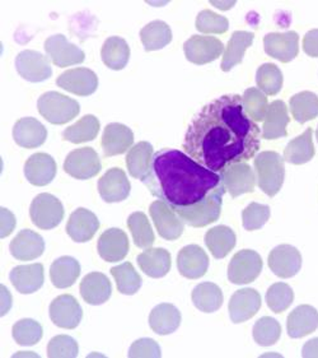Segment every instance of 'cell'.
<instances>
[{
    "label": "cell",
    "instance_id": "6da1fadb",
    "mask_svg": "<svg viewBox=\"0 0 318 358\" xmlns=\"http://www.w3.org/2000/svg\"><path fill=\"white\" fill-rule=\"evenodd\" d=\"M261 136V128L247 115L242 96L225 94L194 116L183 150L197 164L220 175L229 166L252 159L260 150Z\"/></svg>",
    "mask_w": 318,
    "mask_h": 358
},
{
    "label": "cell",
    "instance_id": "7a4b0ae2",
    "mask_svg": "<svg viewBox=\"0 0 318 358\" xmlns=\"http://www.w3.org/2000/svg\"><path fill=\"white\" fill-rule=\"evenodd\" d=\"M142 182L188 226L205 227L220 217L225 193L222 176L183 152H156Z\"/></svg>",
    "mask_w": 318,
    "mask_h": 358
},
{
    "label": "cell",
    "instance_id": "3957f363",
    "mask_svg": "<svg viewBox=\"0 0 318 358\" xmlns=\"http://www.w3.org/2000/svg\"><path fill=\"white\" fill-rule=\"evenodd\" d=\"M255 171L259 187L268 196H275L280 192L285 178L284 158L276 152H261L255 158Z\"/></svg>",
    "mask_w": 318,
    "mask_h": 358
},
{
    "label": "cell",
    "instance_id": "277c9868",
    "mask_svg": "<svg viewBox=\"0 0 318 358\" xmlns=\"http://www.w3.org/2000/svg\"><path fill=\"white\" fill-rule=\"evenodd\" d=\"M37 108L41 116L55 125L72 122L80 114V103L59 92H46L37 101Z\"/></svg>",
    "mask_w": 318,
    "mask_h": 358
},
{
    "label": "cell",
    "instance_id": "5b68a950",
    "mask_svg": "<svg viewBox=\"0 0 318 358\" xmlns=\"http://www.w3.org/2000/svg\"><path fill=\"white\" fill-rule=\"evenodd\" d=\"M64 207L56 196L49 193L40 194L31 203L29 215L38 229L58 227L64 218Z\"/></svg>",
    "mask_w": 318,
    "mask_h": 358
},
{
    "label": "cell",
    "instance_id": "8992f818",
    "mask_svg": "<svg viewBox=\"0 0 318 358\" xmlns=\"http://www.w3.org/2000/svg\"><path fill=\"white\" fill-rule=\"evenodd\" d=\"M261 271L260 254L253 250H241L232 258L228 266V280L233 285H248L257 280Z\"/></svg>",
    "mask_w": 318,
    "mask_h": 358
},
{
    "label": "cell",
    "instance_id": "52a82bcc",
    "mask_svg": "<svg viewBox=\"0 0 318 358\" xmlns=\"http://www.w3.org/2000/svg\"><path fill=\"white\" fill-rule=\"evenodd\" d=\"M64 171L74 179H92L101 171V161L98 153L91 147L74 150L66 157Z\"/></svg>",
    "mask_w": 318,
    "mask_h": 358
},
{
    "label": "cell",
    "instance_id": "ba28073f",
    "mask_svg": "<svg viewBox=\"0 0 318 358\" xmlns=\"http://www.w3.org/2000/svg\"><path fill=\"white\" fill-rule=\"evenodd\" d=\"M225 45L217 37L194 35L183 43V52L190 63L204 65L217 60L223 54Z\"/></svg>",
    "mask_w": 318,
    "mask_h": 358
},
{
    "label": "cell",
    "instance_id": "9c48e42d",
    "mask_svg": "<svg viewBox=\"0 0 318 358\" xmlns=\"http://www.w3.org/2000/svg\"><path fill=\"white\" fill-rule=\"evenodd\" d=\"M17 72L23 79L38 83L49 79L52 74L50 59L35 50H24L15 57Z\"/></svg>",
    "mask_w": 318,
    "mask_h": 358
},
{
    "label": "cell",
    "instance_id": "30bf717a",
    "mask_svg": "<svg viewBox=\"0 0 318 358\" xmlns=\"http://www.w3.org/2000/svg\"><path fill=\"white\" fill-rule=\"evenodd\" d=\"M264 49L268 57L290 63L299 52V36L294 31L271 32L264 37Z\"/></svg>",
    "mask_w": 318,
    "mask_h": 358
},
{
    "label": "cell",
    "instance_id": "8fae6325",
    "mask_svg": "<svg viewBox=\"0 0 318 358\" xmlns=\"http://www.w3.org/2000/svg\"><path fill=\"white\" fill-rule=\"evenodd\" d=\"M45 50L51 62L56 66L66 68L82 64L86 59L84 51L68 41L64 35H54L45 41Z\"/></svg>",
    "mask_w": 318,
    "mask_h": 358
},
{
    "label": "cell",
    "instance_id": "7c38bea8",
    "mask_svg": "<svg viewBox=\"0 0 318 358\" xmlns=\"http://www.w3.org/2000/svg\"><path fill=\"white\" fill-rule=\"evenodd\" d=\"M51 322L63 329H75L83 317V310L80 302L72 294H61L51 302Z\"/></svg>",
    "mask_w": 318,
    "mask_h": 358
},
{
    "label": "cell",
    "instance_id": "4fadbf2b",
    "mask_svg": "<svg viewBox=\"0 0 318 358\" xmlns=\"http://www.w3.org/2000/svg\"><path fill=\"white\" fill-rule=\"evenodd\" d=\"M268 266L275 275L280 278H292L302 268V255L292 245H279L268 255Z\"/></svg>",
    "mask_w": 318,
    "mask_h": 358
},
{
    "label": "cell",
    "instance_id": "5bb4252c",
    "mask_svg": "<svg viewBox=\"0 0 318 358\" xmlns=\"http://www.w3.org/2000/svg\"><path fill=\"white\" fill-rule=\"evenodd\" d=\"M149 213L152 217L156 229L158 231L159 236L163 237L168 241H174L181 236L185 223L179 218L171 208L163 201H157L151 204Z\"/></svg>",
    "mask_w": 318,
    "mask_h": 358
},
{
    "label": "cell",
    "instance_id": "9a60e30c",
    "mask_svg": "<svg viewBox=\"0 0 318 358\" xmlns=\"http://www.w3.org/2000/svg\"><path fill=\"white\" fill-rule=\"evenodd\" d=\"M56 85L70 94L77 96H91L98 87L97 74L88 68H74L61 73L56 79Z\"/></svg>",
    "mask_w": 318,
    "mask_h": 358
},
{
    "label": "cell",
    "instance_id": "2e32d148",
    "mask_svg": "<svg viewBox=\"0 0 318 358\" xmlns=\"http://www.w3.org/2000/svg\"><path fill=\"white\" fill-rule=\"evenodd\" d=\"M225 190L231 194L232 198H237L239 195L252 193L256 185V175L252 167L247 162L232 165L220 173Z\"/></svg>",
    "mask_w": 318,
    "mask_h": 358
},
{
    "label": "cell",
    "instance_id": "e0dca14e",
    "mask_svg": "<svg viewBox=\"0 0 318 358\" xmlns=\"http://www.w3.org/2000/svg\"><path fill=\"white\" fill-rule=\"evenodd\" d=\"M177 268L182 277L197 280L208 272L209 258L199 245H188L179 252Z\"/></svg>",
    "mask_w": 318,
    "mask_h": 358
},
{
    "label": "cell",
    "instance_id": "ac0fdd59",
    "mask_svg": "<svg viewBox=\"0 0 318 358\" xmlns=\"http://www.w3.org/2000/svg\"><path fill=\"white\" fill-rule=\"evenodd\" d=\"M130 181L126 178V173L119 167L109 169L98 180V193L106 203L125 201L130 194Z\"/></svg>",
    "mask_w": 318,
    "mask_h": 358
},
{
    "label": "cell",
    "instance_id": "d6986e66",
    "mask_svg": "<svg viewBox=\"0 0 318 358\" xmlns=\"http://www.w3.org/2000/svg\"><path fill=\"white\" fill-rule=\"evenodd\" d=\"M98 254L105 262H121L129 252V238L120 229H106L98 238Z\"/></svg>",
    "mask_w": 318,
    "mask_h": 358
},
{
    "label": "cell",
    "instance_id": "ffe728a7",
    "mask_svg": "<svg viewBox=\"0 0 318 358\" xmlns=\"http://www.w3.org/2000/svg\"><path fill=\"white\" fill-rule=\"evenodd\" d=\"M134 143V134L130 128L120 122H111L102 136V150L105 157H112L129 151Z\"/></svg>",
    "mask_w": 318,
    "mask_h": 358
},
{
    "label": "cell",
    "instance_id": "44dd1931",
    "mask_svg": "<svg viewBox=\"0 0 318 358\" xmlns=\"http://www.w3.org/2000/svg\"><path fill=\"white\" fill-rule=\"evenodd\" d=\"M100 229V221L93 212L86 208L74 210L66 224V234L75 243H87Z\"/></svg>",
    "mask_w": 318,
    "mask_h": 358
},
{
    "label": "cell",
    "instance_id": "7402d4cb",
    "mask_svg": "<svg viewBox=\"0 0 318 358\" xmlns=\"http://www.w3.org/2000/svg\"><path fill=\"white\" fill-rule=\"evenodd\" d=\"M261 308V296L253 288H242L233 294L229 301V316L234 324L247 322Z\"/></svg>",
    "mask_w": 318,
    "mask_h": 358
},
{
    "label": "cell",
    "instance_id": "603a6c76",
    "mask_svg": "<svg viewBox=\"0 0 318 358\" xmlns=\"http://www.w3.org/2000/svg\"><path fill=\"white\" fill-rule=\"evenodd\" d=\"M56 162L47 153H35L24 165V175L29 184L35 187L49 185L56 175Z\"/></svg>",
    "mask_w": 318,
    "mask_h": 358
},
{
    "label": "cell",
    "instance_id": "cb8c5ba5",
    "mask_svg": "<svg viewBox=\"0 0 318 358\" xmlns=\"http://www.w3.org/2000/svg\"><path fill=\"white\" fill-rule=\"evenodd\" d=\"M9 280L20 294L37 292L44 285V265L36 263L15 266L9 274Z\"/></svg>",
    "mask_w": 318,
    "mask_h": 358
},
{
    "label": "cell",
    "instance_id": "d4e9b609",
    "mask_svg": "<svg viewBox=\"0 0 318 358\" xmlns=\"http://www.w3.org/2000/svg\"><path fill=\"white\" fill-rule=\"evenodd\" d=\"M9 250L17 260L29 262L40 258L44 254V238L35 231L22 229L9 245Z\"/></svg>",
    "mask_w": 318,
    "mask_h": 358
},
{
    "label": "cell",
    "instance_id": "484cf974",
    "mask_svg": "<svg viewBox=\"0 0 318 358\" xmlns=\"http://www.w3.org/2000/svg\"><path fill=\"white\" fill-rule=\"evenodd\" d=\"M80 291V296L88 305L98 306L109 301L112 286L103 273L93 272L89 273L82 280Z\"/></svg>",
    "mask_w": 318,
    "mask_h": 358
},
{
    "label": "cell",
    "instance_id": "4316f807",
    "mask_svg": "<svg viewBox=\"0 0 318 358\" xmlns=\"http://www.w3.org/2000/svg\"><path fill=\"white\" fill-rule=\"evenodd\" d=\"M47 130L35 117H23L15 122L13 139L20 147L32 150L41 147L46 142Z\"/></svg>",
    "mask_w": 318,
    "mask_h": 358
},
{
    "label": "cell",
    "instance_id": "83f0119b",
    "mask_svg": "<svg viewBox=\"0 0 318 358\" xmlns=\"http://www.w3.org/2000/svg\"><path fill=\"white\" fill-rule=\"evenodd\" d=\"M318 328V311L310 305L294 308L287 320V330L290 338H303Z\"/></svg>",
    "mask_w": 318,
    "mask_h": 358
},
{
    "label": "cell",
    "instance_id": "f1b7e54d",
    "mask_svg": "<svg viewBox=\"0 0 318 358\" xmlns=\"http://www.w3.org/2000/svg\"><path fill=\"white\" fill-rule=\"evenodd\" d=\"M290 119L288 108L282 101L278 100L268 105V114L264 120L262 127V138L273 141L287 136V125Z\"/></svg>",
    "mask_w": 318,
    "mask_h": 358
},
{
    "label": "cell",
    "instance_id": "f546056e",
    "mask_svg": "<svg viewBox=\"0 0 318 358\" xmlns=\"http://www.w3.org/2000/svg\"><path fill=\"white\" fill-rule=\"evenodd\" d=\"M181 313L172 303H160L153 308L149 315V325L159 336H168L179 329Z\"/></svg>",
    "mask_w": 318,
    "mask_h": 358
},
{
    "label": "cell",
    "instance_id": "4dcf8cb0",
    "mask_svg": "<svg viewBox=\"0 0 318 358\" xmlns=\"http://www.w3.org/2000/svg\"><path fill=\"white\" fill-rule=\"evenodd\" d=\"M137 260L139 268L151 278H163L171 269V254L162 248L146 249Z\"/></svg>",
    "mask_w": 318,
    "mask_h": 358
},
{
    "label": "cell",
    "instance_id": "1f68e13d",
    "mask_svg": "<svg viewBox=\"0 0 318 358\" xmlns=\"http://www.w3.org/2000/svg\"><path fill=\"white\" fill-rule=\"evenodd\" d=\"M253 38L255 35L252 32H247V31L233 32L231 40L225 48V55L220 65L223 72H229L233 66L242 63L245 52L252 45Z\"/></svg>",
    "mask_w": 318,
    "mask_h": 358
},
{
    "label": "cell",
    "instance_id": "d6a6232c",
    "mask_svg": "<svg viewBox=\"0 0 318 358\" xmlns=\"http://www.w3.org/2000/svg\"><path fill=\"white\" fill-rule=\"evenodd\" d=\"M103 64L112 71L123 69L130 57V48L123 37H109L101 49Z\"/></svg>",
    "mask_w": 318,
    "mask_h": 358
},
{
    "label": "cell",
    "instance_id": "836d02e7",
    "mask_svg": "<svg viewBox=\"0 0 318 358\" xmlns=\"http://www.w3.org/2000/svg\"><path fill=\"white\" fill-rule=\"evenodd\" d=\"M237 243L236 234L231 227L217 226L210 229L205 235V244L215 259H223L231 252Z\"/></svg>",
    "mask_w": 318,
    "mask_h": 358
},
{
    "label": "cell",
    "instance_id": "e575fe53",
    "mask_svg": "<svg viewBox=\"0 0 318 358\" xmlns=\"http://www.w3.org/2000/svg\"><path fill=\"white\" fill-rule=\"evenodd\" d=\"M313 130L305 129L303 134L292 139L284 150V161L292 165H304L315 157V147L312 141Z\"/></svg>",
    "mask_w": 318,
    "mask_h": 358
},
{
    "label": "cell",
    "instance_id": "d590c367",
    "mask_svg": "<svg viewBox=\"0 0 318 358\" xmlns=\"http://www.w3.org/2000/svg\"><path fill=\"white\" fill-rule=\"evenodd\" d=\"M80 274V264L72 257L56 259L50 268V280L56 288H69Z\"/></svg>",
    "mask_w": 318,
    "mask_h": 358
},
{
    "label": "cell",
    "instance_id": "8d00e7d4",
    "mask_svg": "<svg viewBox=\"0 0 318 358\" xmlns=\"http://www.w3.org/2000/svg\"><path fill=\"white\" fill-rule=\"evenodd\" d=\"M191 297L195 308L206 314L215 313L223 305L222 289L215 283H210V282H204L197 285L194 288Z\"/></svg>",
    "mask_w": 318,
    "mask_h": 358
},
{
    "label": "cell",
    "instance_id": "74e56055",
    "mask_svg": "<svg viewBox=\"0 0 318 358\" xmlns=\"http://www.w3.org/2000/svg\"><path fill=\"white\" fill-rule=\"evenodd\" d=\"M140 40L145 51L160 50L172 41V31L166 22L153 21L142 29Z\"/></svg>",
    "mask_w": 318,
    "mask_h": 358
},
{
    "label": "cell",
    "instance_id": "f35d334b",
    "mask_svg": "<svg viewBox=\"0 0 318 358\" xmlns=\"http://www.w3.org/2000/svg\"><path fill=\"white\" fill-rule=\"evenodd\" d=\"M153 156L154 152L152 144L148 142H139L130 148L126 156V165L131 176L135 179H143V176L149 170Z\"/></svg>",
    "mask_w": 318,
    "mask_h": 358
},
{
    "label": "cell",
    "instance_id": "ab89813d",
    "mask_svg": "<svg viewBox=\"0 0 318 358\" xmlns=\"http://www.w3.org/2000/svg\"><path fill=\"white\" fill-rule=\"evenodd\" d=\"M290 113L299 124L310 122L318 116V96L303 91L294 94L289 102Z\"/></svg>",
    "mask_w": 318,
    "mask_h": 358
},
{
    "label": "cell",
    "instance_id": "60d3db41",
    "mask_svg": "<svg viewBox=\"0 0 318 358\" xmlns=\"http://www.w3.org/2000/svg\"><path fill=\"white\" fill-rule=\"evenodd\" d=\"M100 131V122L93 115H86L75 122L72 127H69L63 133V138L66 142L80 144L84 142H91L97 136Z\"/></svg>",
    "mask_w": 318,
    "mask_h": 358
},
{
    "label": "cell",
    "instance_id": "b9f144b4",
    "mask_svg": "<svg viewBox=\"0 0 318 358\" xmlns=\"http://www.w3.org/2000/svg\"><path fill=\"white\" fill-rule=\"evenodd\" d=\"M111 274L115 278L116 286L120 294L128 296L135 294L143 283L142 277L137 274L135 268L129 262L112 268Z\"/></svg>",
    "mask_w": 318,
    "mask_h": 358
},
{
    "label": "cell",
    "instance_id": "7bdbcfd3",
    "mask_svg": "<svg viewBox=\"0 0 318 358\" xmlns=\"http://www.w3.org/2000/svg\"><path fill=\"white\" fill-rule=\"evenodd\" d=\"M128 227L137 248L146 250L154 244V232L146 215L142 212H135L128 218Z\"/></svg>",
    "mask_w": 318,
    "mask_h": 358
},
{
    "label": "cell",
    "instance_id": "ee69618b",
    "mask_svg": "<svg viewBox=\"0 0 318 358\" xmlns=\"http://www.w3.org/2000/svg\"><path fill=\"white\" fill-rule=\"evenodd\" d=\"M256 83L261 92L268 96H275L282 91V71L271 63L262 64L256 73Z\"/></svg>",
    "mask_w": 318,
    "mask_h": 358
},
{
    "label": "cell",
    "instance_id": "f6af8a7d",
    "mask_svg": "<svg viewBox=\"0 0 318 358\" xmlns=\"http://www.w3.org/2000/svg\"><path fill=\"white\" fill-rule=\"evenodd\" d=\"M253 339L262 347L276 343L282 336V327L274 317L264 316L253 325Z\"/></svg>",
    "mask_w": 318,
    "mask_h": 358
},
{
    "label": "cell",
    "instance_id": "bcb514c9",
    "mask_svg": "<svg viewBox=\"0 0 318 358\" xmlns=\"http://www.w3.org/2000/svg\"><path fill=\"white\" fill-rule=\"evenodd\" d=\"M247 115L255 122H264L268 114V97L259 88H247L242 96Z\"/></svg>",
    "mask_w": 318,
    "mask_h": 358
},
{
    "label": "cell",
    "instance_id": "7dc6e473",
    "mask_svg": "<svg viewBox=\"0 0 318 358\" xmlns=\"http://www.w3.org/2000/svg\"><path fill=\"white\" fill-rule=\"evenodd\" d=\"M12 334L15 338V343L29 347V345H35L41 341L44 330L40 325V322H37L36 320L23 319L13 325Z\"/></svg>",
    "mask_w": 318,
    "mask_h": 358
},
{
    "label": "cell",
    "instance_id": "c3c4849f",
    "mask_svg": "<svg viewBox=\"0 0 318 358\" xmlns=\"http://www.w3.org/2000/svg\"><path fill=\"white\" fill-rule=\"evenodd\" d=\"M294 301V292L287 283H274L266 292V303L275 314H282Z\"/></svg>",
    "mask_w": 318,
    "mask_h": 358
},
{
    "label": "cell",
    "instance_id": "681fc988",
    "mask_svg": "<svg viewBox=\"0 0 318 358\" xmlns=\"http://www.w3.org/2000/svg\"><path fill=\"white\" fill-rule=\"evenodd\" d=\"M196 29L203 34H225L229 29V21L223 15L210 9H204L196 18Z\"/></svg>",
    "mask_w": 318,
    "mask_h": 358
},
{
    "label": "cell",
    "instance_id": "f907efd6",
    "mask_svg": "<svg viewBox=\"0 0 318 358\" xmlns=\"http://www.w3.org/2000/svg\"><path fill=\"white\" fill-rule=\"evenodd\" d=\"M270 218V207L260 203H251L242 212V222L247 231H256L266 224Z\"/></svg>",
    "mask_w": 318,
    "mask_h": 358
},
{
    "label": "cell",
    "instance_id": "816d5d0a",
    "mask_svg": "<svg viewBox=\"0 0 318 358\" xmlns=\"http://www.w3.org/2000/svg\"><path fill=\"white\" fill-rule=\"evenodd\" d=\"M78 353L77 341L69 336H56L47 345V356L50 358H75Z\"/></svg>",
    "mask_w": 318,
    "mask_h": 358
},
{
    "label": "cell",
    "instance_id": "f5cc1de1",
    "mask_svg": "<svg viewBox=\"0 0 318 358\" xmlns=\"http://www.w3.org/2000/svg\"><path fill=\"white\" fill-rule=\"evenodd\" d=\"M128 356L130 358H159L162 353L156 341L151 338H142L131 344Z\"/></svg>",
    "mask_w": 318,
    "mask_h": 358
},
{
    "label": "cell",
    "instance_id": "db71d44e",
    "mask_svg": "<svg viewBox=\"0 0 318 358\" xmlns=\"http://www.w3.org/2000/svg\"><path fill=\"white\" fill-rule=\"evenodd\" d=\"M303 50L308 57H318V29H311L304 35Z\"/></svg>",
    "mask_w": 318,
    "mask_h": 358
},
{
    "label": "cell",
    "instance_id": "11a10c76",
    "mask_svg": "<svg viewBox=\"0 0 318 358\" xmlns=\"http://www.w3.org/2000/svg\"><path fill=\"white\" fill-rule=\"evenodd\" d=\"M1 213V234L0 236L1 238L9 236L12 234V231L15 227V217L12 215L7 208H1L0 209Z\"/></svg>",
    "mask_w": 318,
    "mask_h": 358
},
{
    "label": "cell",
    "instance_id": "9f6ffc18",
    "mask_svg": "<svg viewBox=\"0 0 318 358\" xmlns=\"http://www.w3.org/2000/svg\"><path fill=\"white\" fill-rule=\"evenodd\" d=\"M302 356L304 358H318V338L311 339L304 344Z\"/></svg>",
    "mask_w": 318,
    "mask_h": 358
},
{
    "label": "cell",
    "instance_id": "6f0895ef",
    "mask_svg": "<svg viewBox=\"0 0 318 358\" xmlns=\"http://www.w3.org/2000/svg\"><path fill=\"white\" fill-rule=\"evenodd\" d=\"M316 136H317V142H318V128H317V130H316Z\"/></svg>",
    "mask_w": 318,
    "mask_h": 358
}]
</instances>
